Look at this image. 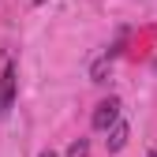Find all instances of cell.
<instances>
[{
    "label": "cell",
    "mask_w": 157,
    "mask_h": 157,
    "mask_svg": "<svg viewBox=\"0 0 157 157\" xmlns=\"http://www.w3.org/2000/svg\"><path fill=\"white\" fill-rule=\"evenodd\" d=\"M41 157H56V153H52V150H45V153H41Z\"/></svg>",
    "instance_id": "cell-6"
},
{
    "label": "cell",
    "mask_w": 157,
    "mask_h": 157,
    "mask_svg": "<svg viewBox=\"0 0 157 157\" xmlns=\"http://www.w3.org/2000/svg\"><path fill=\"white\" fill-rule=\"evenodd\" d=\"M15 109V64L0 71V116H8Z\"/></svg>",
    "instance_id": "cell-2"
},
{
    "label": "cell",
    "mask_w": 157,
    "mask_h": 157,
    "mask_svg": "<svg viewBox=\"0 0 157 157\" xmlns=\"http://www.w3.org/2000/svg\"><path fill=\"white\" fill-rule=\"evenodd\" d=\"M67 157H90V139H75L67 146Z\"/></svg>",
    "instance_id": "cell-5"
},
{
    "label": "cell",
    "mask_w": 157,
    "mask_h": 157,
    "mask_svg": "<svg viewBox=\"0 0 157 157\" xmlns=\"http://www.w3.org/2000/svg\"><path fill=\"white\" fill-rule=\"evenodd\" d=\"M127 139H131V127H127V124H116V127L109 131V139H105V142H109V153H120V150L127 146Z\"/></svg>",
    "instance_id": "cell-3"
},
{
    "label": "cell",
    "mask_w": 157,
    "mask_h": 157,
    "mask_svg": "<svg viewBox=\"0 0 157 157\" xmlns=\"http://www.w3.org/2000/svg\"><path fill=\"white\" fill-rule=\"evenodd\" d=\"M146 157H157V150H150V153H146Z\"/></svg>",
    "instance_id": "cell-7"
},
{
    "label": "cell",
    "mask_w": 157,
    "mask_h": 157,
    "mask_svg": "<svg viewBox=\"0 0 157 157\" xmlns=\"http://www.w3.org/2000/svg\"><path fill=\"white\" fill-rule=\"evenodd\" d=\"M116 52H120V49H109L101 60L90 67V78H94V82H101V78H105V71H109V67H112V60H116Z\"/></svg>",
    "instance_id": "cell-4"
},
{
    "label": "cell",
    "mask_w": 157,
    "mask_h": 157,
    "mask_svg": "<svg viewBox=\"0 0 157 157\" xmlns=\"http://www.w3.org/2000/svg\"><path fill=\"white\" fill-rule=\"evenodd\" d=\"M90 124H94V131H112L116 124H120V101H116V97H109V101H101V105L94 109Z\"/></svg>",
    "instance_id": "cell-1"
}]
</instances>
